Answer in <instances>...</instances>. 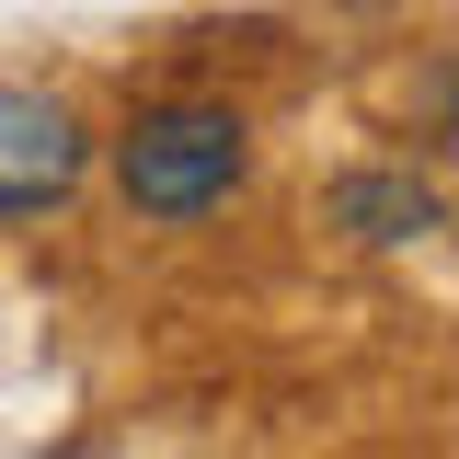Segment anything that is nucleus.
Instances as JSON below:
<instances>
[{"instance_id": "nucleus-2", "label": "nucleus", "mask_w": 459, "mask_h": 459, "mask_svg": "<svg viewBox=\"0 0 459 459\" xmlns=\"http://www.w3.org/2000/svg\"><path fill=\"white\" fill-rule=\"evenodd\" d=\"M69 184H81V126H69V104H47V92H0V230L47 219Z\"/></svg>"}, {"instance_id": "nucleus-3", "label": "nucleus", "mask_w": 459, "mask_h": 459, "mask_svg": "<svg viewBox=\"0 0 459 459\" xmlns=\"http://www.w3.org/2000/svg\"><path fill=\"white\" fill-rule=\"evenodd\" d=\"M333 207H344V230H356V241H413V230L437 219V195H425V184H402V172H356Z\"/></svg>"}, {"instance_id": "nucleus-1", "label": "nucleus", "mask_w": 459, "mask_h": 459, "mask_svg": "<svg viewBox=\"0 0 459 459\" xmlns=\"http://www.w3.org/2000/svg\"><path fill=\"white\" fill-rule=\"evenodd\" d=\"M241 115L219 104H161L126 126V150H115V184H126V207L138 219H207L230 207V184H241Z\"/></svg>"}]
</instances>
